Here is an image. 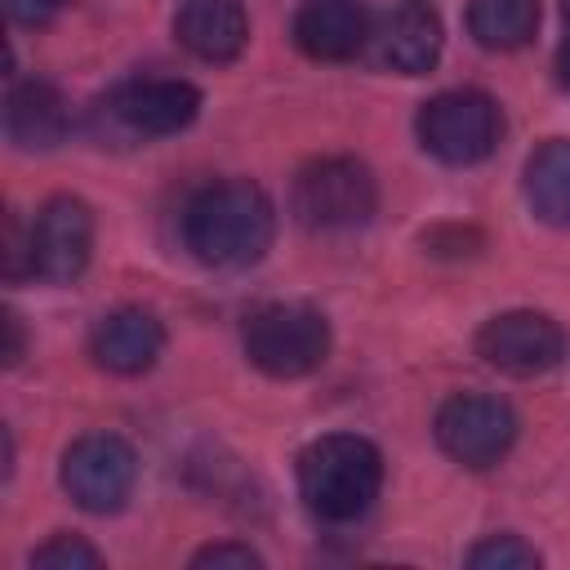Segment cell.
<instances>
[{
    "label": "cell",
    "mask_w": 570,
    "mask_h": 570,
    "mask_svg": "<svg viewBox=\"0 0 570 570\" xmlns=\"http://www.w3.org/2000/svg\"><path fill=\"white\" fill-rule=\"evenodd\" d=\"M276 209L249 178H223L200 187L183 209V240L205 267H249L267 254Z\"/></svg>",
    "instance_id": "obj_1"
},
{
    "label": "cell",
    "mask_w": 570,
    "mask_h": 570,
    "mask_svg": "<svg viewBox=\"0 0 570 570\" xmlns=\"http://www.w3.org/2000/svg\"><path fill=\"white\" fill-rule=\"evenodd\" d=\"M383 485V454L352 432L316 436L298 454V494L312 517L343 525L370 512Z\"/></svg>",
    "instance_id": "obj_2"
},
{
    "label": "cell",
    "mask_w": 570,
    "mask_h": 570,
    "mask_svg": "<svg viewBox=\"0 0 570 570\" xmlns=\"http://www.w3.org/2000/svg\"><path fill=\"white\" fill-rule=\"evenodd\" d=\"M294 218L307 232H352L374 218L379 187L374 174L352 156H325L294 174L289 191Z\"/></svg>",
    "instance_id": "obj_3"
},
{
    "label": "cell",
    "mask_w": 570,
    "mask_h": 570,
    "mask_svg": "<svg viewBox=\"0 0 570 570\" xmlns=\"http://www.w3.org/2000/svg\"><path fill=\"white\" fill-rule=\"evenodd\" d=\"M245 356L272 379H303L330 356V321L303 303H267L245 321Z\"/></svg>",
    "instance_id": "obj_4"
},
{
    "label": "cell",
    "mask_w": 570,
    "mask_h": 570,
    "mask_svg": "<svg viewBox=\"0 0 570 570\" xmlns=\"http://www.w3.org/2000/svg\"><path fill=\"white\" fill-rule=\"evenodd\" d=\"M419 142L441 165H476L499 147L503 116L499 102L481 89H445L419 107Z\"/></svg>",
    "instance_id": "obj_5"
},
{
    "label": "cell",
    "mask_w": 570,
    "mask_h": 570,
    "mask_svg": "<svg viewBox=\"0 0 570 570\" xmlns=\"http://www.w3.org/2000/svg\"><path fill=\"white\" fill-rule=\"evenodd\" d=\"M134 481H138V454L116 432H89L71 441L62 454V490L85 512L107 517L125 508V499L134 494Z\"/></svg>",
    "instance_id": "obj_6"
},
{
    "label": "cell",
    "mask_w": 570,
    "mask_h": 570,
    "mask_svg": "<svg viewBox=\"0 0 570 570\" xmlns=\"http://www.w3.org/2000/svg\"><path fill=\"white\" fill-rule=\"evenodd\" d=\"M476 356L499 374L534 379L566 361V330L548 312H503L476 330Z\"/></svg>",
    "instance_id": "obj_7"
},
{
    "label": "cell",
    "mask_w": 570,
    "mask_h": 570,
    "mask_svg": "<svg viewBox=\"0 0 570 570\" xmlns=\"http://www.w3.org/2000/svg\"><path fill=\"white\" fill-rule=\"evenodd\" d=\"M436 445L463 463V468H490L499 463L517 441V414L499 396L459 392L436 410Z\"/></svg>",
    "instance_id": "obj_8"
},
{
    "label": "cell",
    "mask_w": 570,
    "mask_h": 570,
    "mask_svg": "<svg viewBox=\"0 0 570 570\" xmlns=\"http://www.w3.org/2000/svg\"><path fill=\"white\" fill-rule=\"evenodd\" d=\"M27 236H31V276L49 285H67L85 272L94 254V214L76 196H53L36 209Z\"/></svg>",
    "instance_id": "obj_9"
},
{
    "label": "cell",
    "mask_w": 570,
    "mask_h": 570,
    "mask_svg": "<svg viewBox=\"0 0 570 570\" xmlns=\"http://www.w3.org/2000/svg\"><path fill=\"white\" fill-rule=\"evenodd\" d=\"M111 120L134 134V138H165L178 134L196 120L200 111V89L174 76H147V80H129L107 98Z\"/></svg>",
    "instance_id": "obj_10"
},
{
    "label": "cell",
    "mask_w": 570,
    "mask_h": 570,
    "mask_svg": "<svg viewBox=\"0 0 570 570\" xmlns=\"http://www.w3.org/2000/svg\"><path fill=\"white\" fill-rule=\"evenodd\" d=\"M370 49L387 71L423 76L441 58V13L428 0H396L374 18Z\"/></svg>",
    "instance_id": "obj_11"
},
{
    "label": "cell",
    "mask_w": 570,
    "mask_h": 570,
    "mask_svg": "<svg viewBox=\"0 0 570 570\" xmlns=\"http://www.w3.org/2000/svg\"><path fill=\"white\" fill-rule=\"evenodd\" d=\"M370 9L361 0H303L294 13V45L316 62H343L370 45Z\"/></svg>",
    "instance_id": "obj_12"
},
{
    "label": "cell",
    "mask_w": 570,
    "mask_h": 570,
    "mask_svg": "<svg viewBox=\"0 0 570 570\" xmlns=\"http://www.w3.org/2000/svg\"><path fill=\"white\" fill-rule=\"evenodd\" d=\"M160 347H165V330L142 307H116L89 334V356L98 361V370L120 374V379L147 374L156 365Z\"/></svg>",
    "instance_id": "obj_13"
},
{
    "label": "cell",
    "mask_w": 570,
    "mask_h": 570,
    "mask_svg": "<svg viewBox=\"0 0 570 570\" xmlns=\"http://www.w3.org/2000/svg\"><path fill=\"white\" fill-rule=\"evenodd\" d=\"M174 36L200 62H232L249 45V13L240 0H183Z\"/></svg>",
    "instance_id": "obj_14"
},
{
    "label": "cell",
    "mask_w": 570,
    "mask_h": 570,
    "mask_svg": "<svg viewBox=\"0 0 570 570\" xmlns=\"http://www.w3.org/2000/svg\"><path fill=\"white\" fill-rule=\"evenodd\" d=\"M67 98L49 80H13L4 94V134L22 151H49L67 138Z\"/></svg>",
    "instance_id": "obj_15"
},
{
    "label": "cell",
    "mask_w": 570,
    "mask_h": 570,
    "mask_svg": "<svg viewBox=\"0 0 570 570\" xmlns=\"http://www.w3.org/2000/svg\"><path fill=\"white\" fill-rule=\"evenodd\" d=\"M525 200L548 227H570V138H552L525 160Z\"/></svg>",
    "instance_id": "obj_16"
},
{
    "label": "cell",
    "mask_w": 570,
    "mask_h": 570,
    "mask_svg": "<svg viewBox=\"0 0 570 570\" xmlns=\"http://www.w3.org/2000/svg\"><path fill=\"white\" fill-rule=\"evenodd\" d=\"M468 31L481 49H494V53L521 49L539 31V0H472Z\"/></svg>",
    "instance_id": "obj_17"
},
{
    "label": "cell",
    "mask_w": 570,
    "mask_h": 570,
    "mask_svg": "<svg viewBox=\"0 0 570 570\" xmlns=\"http://www.w3.org/2000/svg\"><path fill=\"white\" fill-rule=\"evenodd\" d=\"M468 566L472 570H534L539 552L517 534H494L468 552Z\"/></svg>",
    "instance_id": "obj_18"
},
{
    "label": "cell",
    "mask_w": 570,
    "mask_h": 570,
    "mask_svg": "<svg viewBox=\"0 0 570 570\" xmlns=\"http://www.w3.org/2000/svg\"><path fill=\"white\" fill-rule=\"evenodd\" d=\"M31 566H40V570H98L102 552L76 534H53L49 543H40L31 552Z\"/></svg>",
    "instance_id": "obj_19"
},
{
    "label": "cell",
    "mask_w": 570,
    "mask_h": 570,
    "mask_svg": "<svg viewBox=\"0 0 570 570\" xmlns=\"http://www.w3.org/2000/svg\"><path fill=\"white\" fill-rule=\"evenodd\" d=\"M191 566L196 570H205V566H214V570H258L263 557L249 543H209V548H200L191 557Z\"/></svg>",
    "instance_id": "obj_20"
},
{
    "label": "cell",
    "mask_w": 570,
    "mask_h": 570,
    "mask_svg": "<svg viewBox=\"0 0 570 570\" xmlns=\"http://www.w3.org/2000/svg\"><path fill=\"white\" fill-rule=\"evenodd\" d=\"M67 0H4V13L18 22V27H45L62 13Z\"/></svg>",
    "instance_id": "obj_21"
},
{
    "label": "cell",
    "mask_w": 570,
    "mask_h": 570,
    "mask_svg": "<svg viewBox=\"0 0 570 570\" xmlns=\"http://www.w3.org/2000/svg\"><path fill=\"white\" fill-rule=\"evenodd\" d=\"M4 365H18L22 361V321L13 312H4Z\"/></svg>",
    "instance_id": "obj_22"
},
{
    "label": "cell",
    "mask_w": 570,
    "mask_h": 570,
    "mask_svg": "<svg viewBox=\"0 0 570 570\" xmlns=\"http://www.w3.org/2000/svg\"><path fill=\"white\" fill-rule=\"evenodd\" d=\"M557 67H561V80H566V89H570V45L561 49V58H557Z\"/></svg>",
    "instance_id": "obj_23"
},
{
    "label": "cell",
    "mask_w": 570,
    "mask_h": 570,
    "mask_svg": "<svg viewBox=\"0 0 570 570\" xmlns=\"http://www.w3.org/2000/svg\"><path fill=\"white\" fill-rule=\"evenodd\" d=\"M561 9H566V27H570V0H566V4H561Z\"/></svg>",
    "instance_id": "obj_24"
}]
</instances>
